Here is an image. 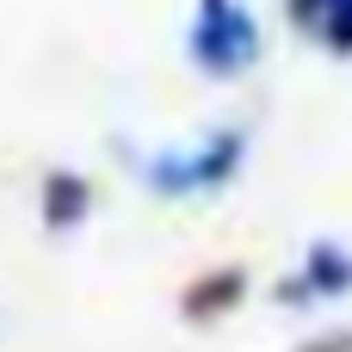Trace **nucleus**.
<instances>
[{"label":"nucleus","instance_id":"nucleus-1","mask_svg":"<svg viewBox=\"0 0 352 352\" xmlns=\"http://www.w3.org/2000/svg\"><path fill=\"white\" fill-rule=\"evenodd\" d=\"M248 161V136L241 130H217L192 148H167V155H148L142 161V179L161 192V198H192V192H217L241 173Z\"/></svg>","mask_w":352,"mask_h":352},{"label":"nucleus","instance_id":"nucleus-2","mask_svg":"<svg viewBox=\"0 0 352 352\" xmlns=\"http://www.w3.org/2000/svg\"><path fill=\"white\" fill-rule=\"evenodd\" d=\"M186 50H192V62L204 74L229 80V74H241V68L260 62V25H254V12L241 0H198Z\"/></svg>","mask_w":352,"mask_h":352},{"label":"nucleus","instance_id":"nucleus-3","mask_svg":"<svg viewBox=\"0 0 352 352\" xmlns=\"http://www.w3.org/2000/svg\"><path fill=\"white\" fill-rule=\"evenodd\" d=\"M352 291V254L340 241H309L303 254V272L278 285V303H328V297H346Z\"/></svg>","mask_w":352,"mask_h":352},{"label":"nucleus","instance_id":"nucleus-4","mask_svg":"<svg viewBox=\"0 0 352 352\" xmlns=\"http://www.w3.org/2000/svg\"><path fill=\"white\" fill-rule=\"evenodd\" d=\"M37 210H43V229L68 235V229H80V223L93 217V186H87L80 173L56 167V173H43V198H37Z\"/></svg>","mask_w":352,"mask_h":352},{"label":"nucleus","instance_id":"nucleus-5","mask_svg":"<svg viewBox=\"0 0 352 352\" xmlns=\"http://www.w3.org/2000/svg\"><path fill=\"white\" fill-rule=\"evenodd\" d=\"M241 291H248V272H241V266H217V272H204V278L186 285L179 316H186V322H217V316H229V309L241 303Z\"/></svg>","mask_w":352,"mask_h":352},{"label":"nucleus","instance_id":"nucleus-6","mask_svg":"<svg viewBox=\"0 0 352 352\" xmlns=\"http://www.w3.org/2000/svg\"><path fill=\"white\" fill-rule=\"evenodd\" d=\"M340 6H346V0H291V19H297L303 31H328V25L340 19Z\"/></svg>","mask_w":352,"mask_h":352},{"label":"nucleus","instance_id":"nucleus-7","mask_svg":"<svg viewBox=\"0 0 352 352\" xmlns=\"http://www.w3.org/2000/svg\"><path fill=\"white\" fill-rule=\"evenodd\" d=\"M322 43H328L334 56H352V0H346V6H340V19H334V25L322 31Z\"/></svg>","mask_w":352,"mask_h":352},{"label":"nucleus","instance_id":"nucleus-8","mask_svg":"<svg viewBox=\"0 0 352 352\" xmlns=\"http://www.w3.org/2000/svg\"><path fill=\"white\" fill-rule=\"evenodd\" d=\"M303 352H352V334H322V346H303Z\"/></svg>","mask_w":352,"mask_h":352}]
</instances>
